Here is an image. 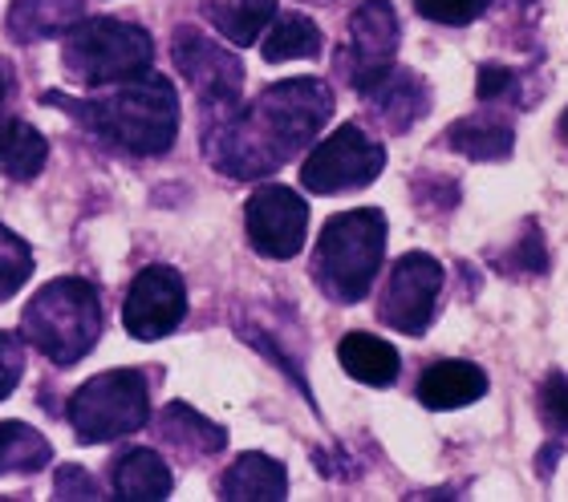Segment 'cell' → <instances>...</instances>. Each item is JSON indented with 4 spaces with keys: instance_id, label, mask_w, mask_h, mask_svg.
Segmentation results:
<instances>
[{
    "instance_id": "1",
    "label": "cell",
    "mask_w": 568,
    "mask_h": 502,
    "mask_svg": "<svg viewBox=\"0 0 568 502\" xmlns=\"http://www.w3.org/2000/svg\"><path fill=\"white\" fill-rule=\"evenodd\" d=\"M333 114V90L317 78L276 82L252 105L232 114L207 139V154L224 175H273L296 151L317 139Z\"/></svg>"
},
{
    "instance_id": "2",
    "label": "cell",
    "mask_w": 568,
    "mask_h": 502,
    "mask_svg": "<svg viewBox=\"0 0 568 502\" xmlns=\"http://www.w3.org/2000/svg\"><path fill=\"white\" fill-rule=\"evenodd\" d=\"M85 126L131 154H166L179 134L175 85L159 73H139L131 82L106 85L94 102H65Z\"/></svg>"
},
{
    "instance_id": "3",
    "label": "cell",
    "mask_w": 568,
    "mask_h": 502,
    "mask_svg": "<svg viewBox=\"0 0 568 502\" xmlns=\"http://www.w3.org/2000/svg\"><path fill=\"white\" fill-rule=\"evenodd\" d=\"M386 256V215L374 207L342 211L325 223L313 252L317 288L333 304H357L369 293Z\"/></svg>"
},
{
    "instance_id": "4",
    "label": "cell",
    "mask_w": 568,
    "mask_h": 502,
    "mask_svg": "<svg viewBox=\"0 0 568 502\" xmlns=\"http://www.w3.org/2000/svg\"><path fill=\"white\" fill-rule=\"evenodd\" d=\"M24 340L53 365H78L102 337V296L85 280H53L21 316Z\"/></svg>"
},
{
    "instance_id": "5",
    "label": "cell",
    "mask_w": 568,
    "mask_h": 502,
    "mask_svg": "<svg viewBox=\"0 0 568 502\" xmlns=\"http://www.w3.org/2000/svg\"><path fill=\"white\" fill-rule=\"evenodd\" d=\"M151 58L154 45L146 29L126 21H110V17L78 21L65 33V49H61L65 73H70L73 82L94 85V90L131 82V78L151 70Z\"/></svg>"
},
{
    "instance_id": "6",
    "label": "cell",
    "mask_w": 568,
    "mask_h": 502,
    "mask_svg": "<svg viewBox=\"0 0 568 502\" xmlns=\"http://www.w3.org/2000/svg\"><path fill=\"white\" fill-rule=\"evenodd\" d=\"M146 413H151V393L139 369L98 373L70 401V426L78 430V442L85 445L114 442V438L142 430Z\"/></svg>"
},
{
    "instance_id": "7",
    "label": "cell",
    "mask_w": 568,
    "mask_h": 502,
    "mask_svg": "<svg viewBox=\"0 0 568 502\" xmlns=\"http://www.w3.org/2000/svg\"><path fill=\"white\" fill-rule=\"evenodd\" d=\"M382 166H386L382 142H374L357 122H349L308 154L301 183L313 195H345V191L369 187L382 175Z\"/></svg>"
},
{
    "instance_id": "8",
    "label": "cell",
    "mask_w": 568,
    "mask_h": 502,
    "mask_svg": "<svg viewBox=\"0 0 568 502\" xmlns=\"http://www.w3.org/2000/svg\"><path fill=\"white\" fill-rule=\"evenodd\" d=\"M394 53H398V17H394V4L366 0L349 17V37H345L342 53H337V70L345 73V82L354 85L357 94H369L394 70Z\"/></svg>"
},
{
    "instance_id": "9",
    "label": "cell",
    "mask_w": 568,
    "mask_h": 502,
    "mask_svg": "<svg viewBox=\"0 0 568 502\" xmlns=\"http://www.w3.org/2000/svg\"><path fill=\"white\" fill-rule=\"evenodd\" d=\"M438 293H443V268H438L435 256H423V252H410L390 268V280L382 288L378 316L390 328L406 332V337H418L430 320H435Z\"/></svg>"
},
{
    "instance_id": "10",
    "label": "cell",
    "mask_w": 568,
    "mask_h": 502,
    "mask_svg": "<svg viewBox=\"0 0 568 502\" xmlns=\"http://www.w3.org/2000/svg\"><path fill=\"white\" fill-rule=\"evenodd\" d=\"M252 247L268 259H293L305 247L308 232V203L288 187H261L244 211Z\"/></svg>"
},
{
    "instance_id": "11",
    "label": "cell",
    "mask_w": 568,
    "mask_h": 502,
    "mask_svg": "<svg viewBox=\"0 0 568 502\" xmlns=\"http://www.w3.org/2000/svg\"><path fill=\"white\" fill-rule=\"evenodd\" d=\"M183 316H187V288H183L175 268L154 264V268H142L134 276L131 293H126V308H122L131 337L159 340L166 332H175Z\"/></svg>"
},
{
    "instance_id": "12",
    "label": "cell",
    "mask_w": 568,
    "mask_h": 502,
    "mask_svg": "<svg viewBox=\"0 0 568 502\" xmlns=\"http://www.w3.org/2000/svg\"><path fill=\"white\" fill-rule=\"evenodd\" d=\"M175 65L187 73V82L200 90L212 105H236L240 85H244V65H240L224 45L207 41L195 29H179L175 33Z\"/></svg>"
},
{
    "instance_id": "13",
    "label": "cell",
    "mask_w": 568,
    "mask_h": 502,
    "mask_svg": "<svg viewBox=\"0 0 568 502\" xmlns=\"http://www.w3.org/2000/svg\"><path fill=\"white\" fill-rule=\"evenodd\" d=\"M487 393V373L471 361H438L418 377V401L426 409H463Z\"/></svg>"
},
{
    "instance_id": "14",
    "label": "cell",
    "mask_w": 568,
    "mask_h": 502,
    "mask_svg": "<svg viewBox=\"0 0 568 502\" xmlns=\"http://www.w3.org/2000/svg\"><path fill=\"white\" fill-rule=\"evenodd\" d=\"M366 98H369V105H374V117H378L390 134H403V130H410L418 117L426 114L423 82L406 70H390Z\"/></svg>"
},
{
    "instance_id": "15",
    "label": "cell",
    "mask_w": 568,
    "mask_h": 502,
    "mask_svg": "<svg viewBox=\"0 0 568 502\" xmlns=\"http://www.w3.org/2000/svg\"><path fill=\"white\" fill-rule=\"evenodd\" d=\"M337 361L362 386L386 389L398 381V349H394L390 340L374 337V332H349L337 345Z\"/></svg>"
},
{
    "instance_id": "16",
    "label": "cell",
    "mask_w": 568,
    "mask_h": 502,
    "mask_svg": "<svg viewBox=\"0 0 568 502\" xmlns=\"http://www.w3.org/2000/svg\"><path fill=\"white\" fill-rule=\"evenodd\" d=\"M85 17V0H17L9 12V33L17 41L65 37Z\"/></svg>"
},
{
    "instance_id": "17",
    "label": "cell",
    "mask_w": 568,
    "mask_h": 502,
    "mask_svg": "<svg viewBox=\"0 0 568 502\" xmlns=\"http://www.w3.org/2000/svg\"><path fill=\"white\" fill-rule=\"evenodd\" d=\"M49 142L21 117H0V175L12 183H29L45 171Z\"/></svg>"
},
{
    "instance_id": "18",
    "label": "cell",
    "mask_w": 568,
    "mask_h": 502,
    "mask_svg": "<svg viewBox=\"0 0 568 502\" xmlns=\"http://www.w3.org/2000/svg\"><path fill=\"white\" fill-rule=\"evenodd\" d=\"M171 470L163 467V458L154 450H126L114 462V494L131 502H159L171 499Z\"/></svg>"
},
{
    "instance_id": "19",
    "label": "cell",
    "mask_w": 568,
    "mask_h": 502,
    "mask_svg": "<svg viewBox=\"0 0 568 502\" xmlns=\"http://www.w3.org/2000/svg\"><path fill=\"white\" fill-rule=\"evenodd\" d=\"M288 491V474H284L281 462L264 454H244L236 467H227V474L220 479V499H284Z\"/></svg>"
},
{
    "instance_id": "20",
    "label": "cell",
    "mask_w": 568,
    "mask_h": 502,
    "mask_svg": "<svg viewBox=\"0 0 568 502\" xmlns=\"http://www.w3.org/2000/svg\"><path fill=\"white\" fill-rule=\"evenodd\" d=\"M203 17L232 45H252L276 17V0H203Z\"/></svg>"
},
{
    "instance_id": "21",
    "label": "cell",
    "mask_w": 568,
    "mask_h": 502,
    "mask_svg": "<svg viewBox=\"0 0 568 502\" xmlns=\"http://www.w3.org/2000/svg\"><path fill=\"white\" fill-rule=\"evenodd\" d=\"M159 433H163L166 442H175L179 450H195V454H215V450H224V442H227V433L220 430V426L200 418V413L191 406H183V401L163 409Z\"/></svg>"
},
{
    "instance_id": "22",
    "label": "cell",
    "mask_w": 568,
    "mask_h": 502,
    "mask_svg": "<svg viewBox=\"0 0 568 502\" xmlns=\"http://www.w3.org/2000/svg\"><path fill=\"white\" fill-rule=\"evenodd\" d=\"M261 53H264V61H273V65H281V61L317 58L321 53V29L308 21L305 12H288V17H281V21L273 24V33L264 37Z\"/></svg>"
},
{
    "instance_id": "23",
    "label": "cell",
    "mask_w": 568,
    "mask_h": 502,
    "mask_svg": "<svg viewBox=\"0 0 568 502\" xmlns=\"http://www.w3.org/2000/svg\"><path fill=\"white\" fill-rule=\"evenodd\" d=\"M447 142L475 163H499L511 154V126L491 122V117H467L447 130Z\"/></svg>"
},
{
    "instance_id": "24",
    "label": "cell",
    "mask_w": 568,
    "mask_h": 502,
    "mask_svg": "<svg viewBox=\"0 0 568 502\" xmlns=\"http://www.w3.org/2000/svg\"><path fill=\"white\" fill-rule=\"evenodd\" d=\"M53 458V445L24 421H0V474H33Z\"/></svg>"
},
{
    "instance_id": "25",
    "label": "cell",
    "mask_w": 568,
    "mask_h": 502,
    "mask_svg": "<svg viewBox=\"0 0 568 502\" xmlns=\"http://www.w3.org/2000/svg\"><path fill=\"white\" fill-rule=\"evenodd\" d=\"M29 276H33V252H29V244H24L21 235H12L9 227H0V300L21 293Z\"/></svg>"
},
{
    "instance_id": "26",
    "label": "cell",
    "mask_w": 568,
    "mask_h": 502,
    "mask_svg": "<svg viewBox=\"0 0 568 502\" xmlns=\"http://www.w3.org/2000/svg\"><path fill=\"white\" fill-rule=\"evenodd\" d=\"M415 4L426 21L438 24H471L491 9V0H415Z\"/></svg>"
},
{
    "instance_id": "27",
    "label": "cell",
    "mask_w": 568,
    "mask_h": 502,
    "mask_svg": "<svg viewBox=\"0 0 568 502\" xmlns=\"http://www.w3.org/2000/svg\"><path fill=\"white\" fill-rule=\"evenodd\" d=\"M540 418L552 433L568 438V377L552 373L540 389Z\"/></svg>"
},
{
    "instance_id": "28",
    "label": "cell",
    "mask_w": 568,
    "mask_h": 502,
    "mask_svg": "<svg viewBox=\"0 0 568 502\" xmlns=\"http://www.w3.org/2000/svg\"><path fill=\"white\" fill-rule=\"evenodd\" d=\"M24 373V345L12 332H0V401L9 398Z\"/></svg>"
},
{
    "instance_id": "29",
    "label": "cell",
    "mask_w": 568,
    "mask_h": 502,
    "mask_svg": "<svg viewBox=\"0 0 568 502\" xmlns=\"http://www.w3.org/2000/svg\"><path fill=\"white\" fill-rule=\"evenodd\" d=\"M511 90H516V73L511 70H504V65H484L479 70V102L496 105Z\"/></svg>"
},
{
    "instance_id": "30",
    "label": "cell",
    "mask_w": 568,
    "mask_h": 502,
    "mask_svg": "<svg viewBox=\"0 0 568 502\" xmlns=\"http://www.w3.org/2000/svg\"><path fill=\"white\" fill-rule=\"evenodd\" d=\"M58 499H102V491L82 467H65L58 470Z\"/></svg>"
},
{
    "instance_id": "31",
    "label": "cell",
    "mask_w": 568,
    "mask_h": 502,
    "mask_svg": "<svg viewBox=\"0 0 568 502\" xmlns=\"http://www.w3.org/2000/svg\"><path fill=\"white\" fill-rule=\"evenodd\" d=\"M12 98H17V78H12V61L0 58V117L12 114Z\"/></svg>"
},
{
    "instance_id": "32",
    "label": "cell",
    "mask_w": 568,
    "mask_h": 502,
    "mask_svg": "<svg viewBox=\"0 0 568 502\" xmlns=\"http://www.w3.org/2000/svg\"><path fill=\"white\" fill-rule=\"evenodd\" d=\"M560 139H565V142H568V114H565V117H560Z\"/></svg>"
}]
</instances>
